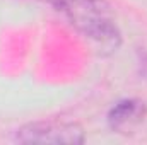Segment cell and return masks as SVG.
Here are the masks:
<instances>
[{
    "mask_svg": "<svg viewBox=\"0 0 147 145\" xmlns=\"http://www.w3.org/2000/svg\"><path fill=\"white\" fill-rule=\"evenodd\" d=\"M74 28L103 53L115 51L121 34L106 0H50Z\"/></svg>",
    "mask_w": 147,
    "mask_h": 145,
    "instance_id": "6da1fadb",
    "label": "cell"
},
{
    "mask_svg": "<svg viewBox=\"0 0 147 145\" xmlns=\"http://www.w3.org/2000/svg\"><path fill=\"white\" fill-rule=\"evenodd\" d=\"M84 130L77 123L38 121L16 130L14 142L19 144H84Z\"/></svg>",
    "mask_w": 147,
    "mask_h": 145,
    "instance_id": "7a4b0ae2",
    "label": "cell"
},
{
    "mask_svg": "<svg viewBox=\"0 0 147 145\" xmlns=\"http://www.w3.org/2000/svg\"><path fill=\"white\" fill-rule=\"evenodd\" d=\"M147 114L146 104L139 99H123L116 103L108 113V125L116 133H134Z\"/></svg>",
    "mask_w": 147,
    "mask_h": 145,
    "instance_id": "3957f363",
    "label": "cell"
}]
</instances>
